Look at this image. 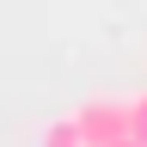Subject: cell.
<instances>
[{"label":"cell","mask_w":147,"mask_h":147,"mask_svg":"<svg viewBox=\"0 0 147 147\" xmlns=\"http://www.w3.org/2000/svg\"><path fill=\"white\" fill-rule=\"evenodd\" d=\"M74 123H80V135L92 147H110V141L129 135V98H86L74 110Z\"/></svg>","instance_id":"6da1fadb"},{"label":"cell","mask_w":147,"mask_h":147,"mask_svg":"<svg viewBox=\"0 0 147 147\" xmlns=\"http://www.w3.org/2000/svg\"><path fill=\"white\" fill-rule=\"evenodd\" d=\"M43 147H92V141L80 135V123H74V117H61V123L43 129Z\"/></svg>","instance_id":"7a4b0ae2"},{"label":"cell","mask_w":147,"mask_h":147,"mask_svg":"<svg viewBox=\"0 0 147 147\" xmlns=\"http://www.w3.org/2000/svg\"><path fill=\"white\" fill-rule=\"evenodd\" d=\"M129 135L147 147V92H135V98H129Z\"/></svg>","instance_id":"3957f363"},{"label":"cell","mask_w":147,"mask_h":147,"mask_svg":"<svg viewBox=\"0 0 147 147\" xmlns=\"http://www.w3.org/2000/svg\"><path fill=\"white\" fill-rule=\"evenodd\" d=\"M110 147H141V141H135V135H123V141H110Z\"/></svg>","instance_id":"277c9868"}]
</instances>
